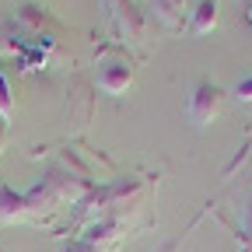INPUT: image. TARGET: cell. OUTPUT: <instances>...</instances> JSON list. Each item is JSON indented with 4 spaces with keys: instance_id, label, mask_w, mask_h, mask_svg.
I'll return each mask as SVG.
<instances>
[{
    "instance_id": "cell-1",
    "label": "cell",
    "mask_w": 252,
    "mask_h": 252,
    "mask_svg": "<svg viewBox=\"0 0 252 252\" xmlns=\"http://www.w3.org/2000/svg\"><path fill=\"white\" fill-rule=\"evenodd\" d=\"M98 88L102 91H109V94H119V91H126L130 88V81H133V60L130 56H116V60H102L98 63Z\"/></svg>"
},
{
    "instance_id": "cell-2",
    "label": "cell",
    "mask_w": 252,
    "mask_h": 252,
    "mask_svg": "<svg viewBox=\"0 0 252 252\" xmlns=\"http://www.w3.org/2000/svg\"><path fill=\"white\" fill-rule=\"evenodd\" d=\"M217 109H220V88H214V84H200L196 91H193V98H189V119L193 123H210L214 116H217Z\"/></svg>"
},
{
    "instance_id": "cell-3",
    "label": "cell",
    "mask_w": 252,
    "mask_h": 252,
    "mask_svg": "<svg viewBox=\"0 0 252 252\" xmlns=\"http://www.w3.org/2000/svg\"><path fill=\"white\" fill-rule=\"evenodd\" d=\"M28 214V200L18 196L14 189L0 186V220H21Z\"/></svg>"
},
{
    "instance_id": "cell-4",
    "label": "cell",
    "mask_w": 252,
    "mask_h": 252,
    "mask_svg": "<svg viewBox=\"0 0 252 252\" xmlns=\"http://www.w3.org/2000/svg\"><path fill=\"white\" fill-rule=\"evenodd\" d=\"M214 25H217V4L214 0H203V4L196 7V18H193V32L203 35V32H210Z\"/></svg>"
},
{
    "instance_id": "cell-5",
    "label": "cell",
    "mask_w": 252,
    "mask_h": 252,
    "mask_svg": "<svg viewBox=\"0 0 252 252\" xmlns=\"http://www.w3.org/2000/svg\"><path fill=\"white\" fill-rule=\"evenodd\" d=\"M154 11L165 25H179L182 21V0H154Z\"/></svg>"
},
{
    "instance_id": "cell-6",
    "label": "cell",
    "mask_w": 252,
    "mask_h": 252,
    "mask_svg": "<svg viewBox=\"0 0 252 252\" xmlns=\"http://www.w3.org/2000/svg\"><path fill=\"white\" fill-rule=\"evenodd\" d=\"M7 112H11V88H7L4 74H0V116L7 119Z\"/></svg>"
},
{
    "instance_id": "cell-7",
    "label": "cell",
    "mask_w": 252,
    "mask_h": 252,
    "mask_svg": "<svg viewBox=\"0 0 252 252\" xmlns=\"http://www.w3.org/2000/svg\"><path fill=\"white\" fill-rule=\"evenodd\" d=\"M238 98H245V102H252V77L238 84Z\"/></svg>"
},
{
    "instance_id": "cell-8",
    "label": "cell",
    "mask_w": 252,
    "mask_h": 252,
    "mask_svg": "<svg viewBox=\"0 0 252 252\" xmlns=\"http://www.w3.org/2000/svg\"><path fill=\"white\" fill-rule=\"evenodd\" d=\"M4 144H7V119L0 116V151H4Z\"/></svg>"
},
{
    "instance_id": "cell-9",
    "label": "cell",
    "mask_w": 252,
    "mask_h": 252,
    "mask_svg": "<svg viewBox=\"0 0 252 252\" xmlns=\"http://www.w3.org/2000/svg\"><path fill=\"white\" fill-rule=\"evenodd\" d=\"M70 252H94V249H91V245H74Z\"/></svg>"
}]
</instances>
